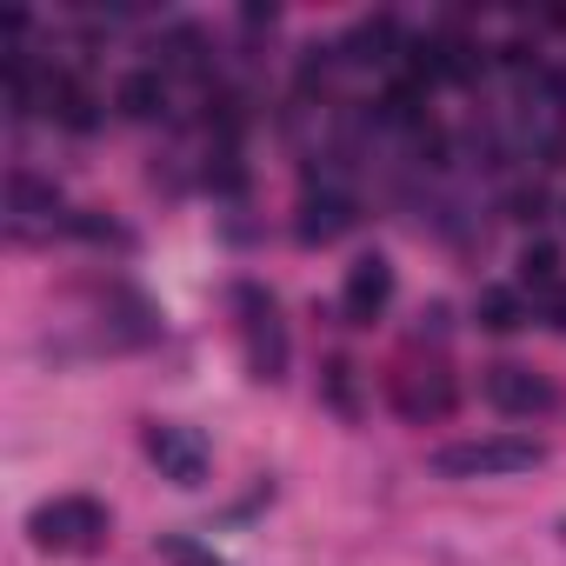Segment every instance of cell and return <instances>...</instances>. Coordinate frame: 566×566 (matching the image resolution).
<instances>
[{"instance_id": "6da1fadb", "label": "cell", "mask_w": 566, "mask_h": 566, "mask_svg": "<svg viewBox=\"0 0 566 566\" xmlns=\"http://www.w3.org/2000/svg\"><path fill=\"white\" fill-rule=\"evenodd\" d=\"M546 460L539 440L526 433H480V440H453L433 453V473L440 480H506V473H533Z\"/></svg>"}, {"instance_id": "7a4b0ae2", "label": "cell", "mask_w": 566, "mask_h": 566, "mask_svg": "<svg viewBox=\"0 0 566 566\" xmlns=\"http://www.w3.org/2000/svg\"><path fill=\"white\" fill-rule=\"evenodd\" d=\"M28 533L41 553H94L107 539V506L87 493H61V500H41L28 513Z\"/></svg>"}, {"instance_id": "3957f363", "label": "cell", "mask_w": 566, "mask_h": 566, "mask_svg": "<svg viewBox=\"0 0 566 566\" xmlns=\"http://www.w3.org/2000/svg\"><path fill=\"white\" fill-rule=\"evenodd\" d=\"M233 314H240V347H247L253 380H280V374H287V327H280L273 294H260L253 280H240V287H233Z\"/></svg>"}, {"instance_id": "277c9868", "label": "cell", "mask_w": 566, "mask_h": 566, "mask_svg": "<svg viewBox=\"0 0 566 566\" xmlns=\"http://www.w3.org/2000/svg\"><path fill=\"white\" fill-rule=\"evenodd\" d=\"M480 394H486V407L506 413V420H539V413H553V400H559L553 380L533 374V367H520V360L486 367V374H480Z\"/></svg>"}, {"instance_id": "5b68a950", "label": "cell", "mask_w": 566, "mask_h": 566, "mask_svg": "<svg viewBox=\"0 0 566 566\" xmlns=\"http://www.w3.org/2000/svg\"><path fill=\"white\" fill-rule=\"evenodd\" d=\"M147 460H154L160 480H174V486H200V480H207V440H200L193 427H180V420H154V427H147Z\"/></svg>"}, {"instance_id": "8992f818", "label": "cell", "mask_w": 566, "mask_h": 566, "mask_svg": "<svg viewBox=\"0 0 566 566\" xmlns=\"http://www.w3.org/2000/svg\"><path fill=\"white\" fill-rule=\"evenodd\" d=\"M387 301H394V266H387V253H360V260L347 266V287H340L347 321H354V327H374V321L387 314Z\"/></svg>"}, {"instance_id": "52a82bcc", "label": "cell", "mask_w": 566, "mask_h": 566, "mask_svg": "<svg viewBox=\"0 0 566 566\" xmlns=\"http://www.w3.org/2000/svg\"><path fill=\"white\" fill-rule=\"evenodd\" d=\"M394 407L407 420H447L453 413V380L440 367H407V374H394Z\"/></svg>"}, {"instance_id": "ba28073f", "label": "cell", "mask_w": 566, "mask_h": 566, "mask_svg": "<svg viewBox=\"0 0 566 566\" xmlns=\"http://www.w3.org/2000/svg\"><path fill=\"white\" fill-rule=\"evenodd\" d=\"M347 227H354V200H347L340 187H321V193H307V200H301L294 233H301L307 247H327V240H340Z\"/></svg>"}, {"instance_id": "9c48e42d", "label": "cell", "mask_w": 566, "mask_h": 566, "mask_svg": "<svg viewBox=\"0 0 566 566\" xmlns=\"http://www.w3.org/2000/svg\"><path fill=\"white\" fill-rule=\"evenodd\" d=\"M48 114H54L61 127H74V134H94V127H101L94 94H87L81 81H67V74H48Z\"/></svg>"}, {"instance_id": "30bf717a", "label": "cell", "mask_w": 566, "mask_h": 566, "mask_svg": "<svg viewBox=\"0 0 566 566\" xmlns=\"http://www.w3.org/2000/svg\"><path fill=\"white\" fill-rule=\"evenodd\" d=\"M114 101H120L127 120H154V114H167V81L160 74H127Z\"/></svg>"}, {"instance_id": "8fae6325", "label": "cell", "mask_w": 566, "mask_h": 566, "mask_svg": "<svg viewBox=\"0 0 566 566\" xmlns=\"http://www.w3.org/2000/svg\"><path fill=\"white\" fill-rule=\"evenodd\" d=\"M473 314H480V327H486V334H513V327H526V301H520L513 287H486Z\"/></svg>"}, {"instance_id": "7c38bea8", "label": "cell", "mask_w": 566, "mask_h": 566, "mask_svg": "<svg viewBox=\"0 0 566 566\" xmlns=\"http://www.w3.org/2000/svg\"><path fill=\"white\" fill-rule=\"evenodd\" d=\"M520 287H533V294H553L559 287V253L553 247H526L520 253Z\"/></svg>"}, {"instance_id": "4fadbf2b", "label": "cell", "mask_w": 566, "mask_h": 566, "mask_svg": "<svg viewBox=\"0 0 566 566\" xmlns=\"http://www.w3.org/2000/svg\"><path fill=\"white\" fill-rule=\"evenodd\" d=\"M160 559L167 566H227L207 539H193V533H160Z\"/></svg>"}]
</instances>
